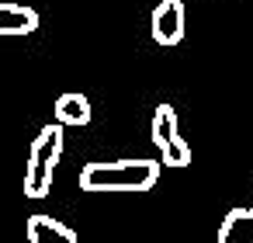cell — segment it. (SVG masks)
<instances>
[{"mask_svg": "<svg viewBox=\"0 0 253 243\" xmlns=\"http://www.w3.org/2000/svg\"><path fill=\"white\" fill-rule=\"evenodd\" d=\"M160 174H163V163L149 156L115 160V163L94 160L80 170V191H135L139 194V191L156 188Z\"/></svg>", "mask_w": 253, "mask_h": 243, "instance_id": "6da1fadb", "label": "cell"}, {"mask_svg": "<svg viewBox=\"0 0 253 243\" xmlns=\"http://www.w3.org/2000/svg\"><path fill=\"white\" fill-rule=\"evenodd\" d=\"M63 125L59 122H49L35 143H32V153H28V167H25V194L28 198H45L49 188H52V170L63 156Z\"/></svg>", "mask_w": 253, "mask_h": 243, "instance_id": "7a4b0ae2", "label": "cell"}, {"mask_svg": "<svg viewBox=\"0 0 253 243\" xmlns=\"http://www.w3.org/2000/svg\"><path fill=\"white\" fill-rule=\"evenodd\" d=\"M149 136H153V146L163 153V167H187L191 163V146L180 139V129H177V111H173V104H160L156 111H153V129H149Z\"/></svg>", "mask_w": 253, "mask_h": 243, "instance_id": "3957f363", "label": "cell"}, {"mask_svg": "<svg viewBox=\"0 0 253 243\" xmlns=\"http://www.w3.org/2000/svg\"><path fill=\"white\" fill-rule=\"evenodd\" d=\"M184 25H187L184 0H160V4L153 7L149 32H153V42L156 46H177L184 39Z\"/></svg>", "mask_w": 253, "mask_h": 243, "instance_id": "277c9868", "label": "cell"}, {"mask_svg": "<svg viewBox=\"0 0 253 243\" xmlns=\"http://www.w3.org/2000/svg\"><path fill=\"white\" fill-rule=\"evenodd\" d=\"M25 236H28V243H80V236H77L70 226H63L59 219L42 215V212L28 215V222H25Z\"/></svg>", "mask_w": 253, "mask_h": 243, "instance_id": "5b68a950", "label": "cell"}, {"mask_svg": "<svg viewBox=\"0 0 253 243\" xmlns=\"http://www.w3.org/2000/svg\"><path fill=\"white\" fill-rule=\"evenodd\" d=\"M90 101L80 94V91H66V94H59L56 97V104H52V122H59L63 129L66 125H77V129H84V125H90Z\"/></svg>", "mask_w": 253, "mask_h": 243, "instance_id": "8992f818", "label": "cell"}, {"mask_svg": "<svg viewBox=\"0 0 253 243\" xmlns=\"http://www.w3.org/2000/svg\"><path fill=\"white\" fill-rule=\"evenodd\" d=\"M218 243H253V201L246 208H229L218 226Z\"/></svg>", "mask_w": 253, "mask_h": 243, "instance_id": "52a82bcc", "label": "cell"}, {"mask_svg": "<svg viewBox=\"0 0 253 243\" xmlns=\"http://www.w3.org/2000/svg\"><path fill=\"white\" fill-rule=\"evenodd\" d=\"M39 28V11L28 4H0V35H32Z\"/></svg>", "mask_w": 253, "mask_h": 243, "instance_id": "ba28073f", "label": "cell"}]
</instances>
